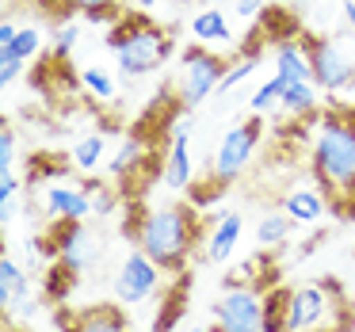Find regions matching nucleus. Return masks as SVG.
<instances>
[{
    "mask_svg": "<svg viewBox=\"0 0 355 332\" xmlns=\"http://www.w3.org/2000/svg\"><path fill=\"white\" fill-rule=\"evenodd\" d=\"M126 237L157 260L164 271H187L191 252L202 245V222H199V207H184V202H172V207H153L146 214H138L130 222L126 218Z\"/></svg>",
    "mask_w": 355,
    "mask_h": 332,
    "instance_id": "nucleus-1",
    "label": "nucleus"
},
{
    "mask_svg": "<svg viewBox=\"0 0 355 332\" xmlns=\"http://www.w3.org/2000/svg\"><path fill=\"white\" fill-rule=\"evenodd\" d=\"M309 164H313L317 187L329 199H352L355 195V111H329L317 123L309 141Z\"/></svg>",
    "mask_w": 355,
    "mask_h": 332,
    "instance_id": "nucleus-2",
    "label": "nucleus"
},
{
    "mask_svg": "<svg viewBox=\"0 0 355 332\" xmlns=\"http://www.w3.org/2000/svg\"><path fill=\"white\" fill-rule=\"evenodd\" d=\"M107 46L115 50L119 73L126 80H141L149 73H157L172 54V35L161 24L146 16H123L107 35Z\"/></svg>",
    "mask_w": 355,
    "mask_h": 332,
    "instance_id": "nucleus-3",
    "label": "nucleus"
},
{
    "mask_svg": "<svg viewBox=\"0 0 355 332\" xmlns=\"http://www.w3.org/2000/svg\"><path fill=\"white\" fill-rule=\"evenodd\" d=\"M340 324H347V302H344V290L332 279L291 290L286 332H336Z\"/></svg>",
    "mask_w": 355,
    "mask_h": 332,
    "instance_id": "nucleus-4",
    "label": "nucleus"
},
{
    "mask_svg": "<svg viewBox=\"0 0 355 332\" xmlns=\"http://www.w3.org/2000/svg\"><path fill=\"white\" fill-rule=\"evenodd\" d=\"M225 69H230V62H225L218 50H207V46H187L184 58H180V77H176V100L184 103L187 111L202 107V103L210 100V96L218 92V85H222Z\"/></svg>",
    "mask_w": 355,
    "mask_h": 332,
    "instance_id": "nucleus-5",
    "label": "nucleus"
},
{
    "mask_svg": "<svg viewBox=\"0 0 355 332\" xmlns=\"http://www.w3.org/2000/svg\"><path fill=\"white\" fill-rule=\"evenodd\" d=\"M260 138H263V115H252V111H248L245 123H233L230 130L222 134L214 157H210V176L222 187H230L233 180H241L245 168L252 164V153L260 149Z\"/></svg>",
    "mask_w": 355,
    "mask_h": 332,
    "instance_id": "nucleus-6",
    "label": "nucleus"
},
{
    "mask_svg": "<svg viewBox=\"0 0 355 332\" xmlns=\"http://www.w3.org/2000/svg\"><path fill=\"white\" fill-rule=\"evenodd\" d=\"M309 46V62H313V80L321 92H347L355 85V62L336 39H313V35H302Z\"/></svg>",
    "mask_w": 355,
    "mask_h": 332,
    "instance_id": "nucleus-7",
    "label": "nucleus"
},
{
    "mask_svg": "<svg viewBox=\"0 0 355 332\" xmlns=\"http://www.w3.org/2000/svg\"><path fill=\"white\" fill-rule=\"evenodd\" d=\"M263 290L256 286H230L214 302V332H260Z\"/></svg>",
    "mask_w": 355,
    "mask_h": 332,
    "instance_id": "nucleus-8",
    "label": "nucleus"
},
{
    "mask_svg": "<svg viewBox=\"0 0 355 332\" xmlns=\"http://www.w3.org/2000/svg\"><path fill=\"white\" fill-rule=\"evenodd\" d=\"M161 263L149 260L141 248H134L130 256H126L123 263H119L115 271V298L119 306H141V302H149L157 290H161Z\"/></svg>",
    "mask_w": 355,
    "mask_h": 332,
    "instance_id": "nucleus-9",
    "label": "nucleus"
},
{
    "mask_svg": "<svg viewBox=\"0 0 355 332\" xmlns=\"http://www.w3.org/2000/svg\"><path fill=\"white\" fill-rule=\"evenodd\" d=\"M42 210L54 222H85L96 214L92 195L85 191V184H46L42 191Z\"/></svg>",
    "mask_w": 355,
    "mask_h": 332,
    "instance_id": "nucleus-10",
    "label": "nucleus"
},
{
    "mask_svg": "<svg viewBox=\"0 0 355 332\" xmlns=\"http://www.w3.org/2000/svg\"><path fill=\"white\" fill-rule=\"evenodd\" d=\"M50 241H54L58 260H62L69 271L85 275V271L92 268L96 245H92V233H88L85 222H58V229H54V237H50Z\"/></svg>",
    "mask_w": 355,
    "mask_h": 332,
    "instance_id": "nucleus-11",
    "label": "nucleus"
},
{
    "mask_svg": "<svg viewBox=\"0 0 355 332\" xmlns=\"http://www.w3.org/2000/svg\"><path fill=\"white\" fill-rule=\"evenodd\" d=\"M164 187L184 191L191 187V126L180 119L176 130L168 134V149H164V168H161Z\"/></svg>",
    "mask_w": 355,
    "mask_h": 332,
    "instance_id": "nucleus-12",
    "label": "nucleus"
},
{
    "mask_svg": "<svg viewBox=\"0 0 355 332\" xmlns=\"http://www.w3.org/2000/svg\"><path fill=\"white\" fill-rule=\"evenodd\" d=\"M241 233H245V218L233 214V210H222V214L214 218V225L207 229V237H202V256H207L210 263L233 260Z\"/></svg>",
    "mask_w": 355,
    "mask_h": 332,
    "instance_id": "nucleus-13",
    "label": "nucleus"
},
{
    "mask_svg": "<svg viewBox=\"0 0 355 332\" xmlns=\"http://www.w3.org/2000/svg\"><path fill=\"white\" fill-rule=\"evenodd\" d=\"M191 39L207 50H230L237 42V35H233L230 16L222 8H202L191 16Z\"/></svg>",
    "mask_w": 355,
    "mask_h": 332,
    "instance_id": "nucleus-14",
    "label": "nucleus"
},
{
    "mask_svg": "<svg viewBox=\"0 0 355 332\" xmlns=\"http://www.w3.org/2000/svg\"><path fill=\"white\" fill-rule=\"evenodd\" d=\"M283 210L294 218V225H317L329 218V195L321 187H294L283 195Z\"/></svg>",
    "mask_w": 355,
    "mask_h": 332,
    "instance_id": "nucleus-15",
    "label": "nucleus"
},
{
    "mask_svg": "<svg viewBox=\"0 0 355 332\" xmlns=\"http://www.w3.org/2000/svg\"><path fill=\"white\" fill-rule=\"evenodd\" d=\"M275 77L291 80H313V62H309L306 39H283L275 42Z\"/></svg>",
    "mask_w": 355,
    "mask_h": 332,
    "instance_id": "nucleus-16",
    "label": "nucleus"
},
{
    "mask_svg": "<svg viewBox=\"0 0 355 332\" xmlns=\"http://www.w3.org/2000/svg\"><path fill=\"white\" fill-rule=\"evenodd\" d=\"M65 332H130V321H126L123 306L100 302V306H88V309H80V313H73V321Z\"/></svg>",
    "mask_w": 355,
    "mask_h": 332,
    "instance_id": "nucleus-17",
    "label": "nucleus"
},
{
    "mask_svg": "<svg viewBox=\"0 0 355 332\" xmlns=\"http://www.w3.org/2000/svg\"><path fill=\"white\" fill-rule=\"evenodd\" d=\"M279 107L291 119H317L321 115V88H317V80H291L283 88Z\"/></svg>",
    "mask_w": 355,
    "mask_h": 332,
    "instance_id": "nucleus-18",
    "label": "nucleus"
},
{
    "mask_svg": "<svg viewBox=\"0 0 355 332\" xmlns=\"http://www.w3.org/2000/svg\"><path fill=\"white\" fill-rule=\"evenodd\" d=\"M27 298H31V275L12 256H4L0 260V306H4V313H12Z\"/></svg>",
    "mask_w": 355,
    "mask_h": 332,
    "instance_id": "nucleus-19",
    "label": "nucleus"
},
{
    "mask_svg": "<svg viewBox=\"0 0 355 332\" xmlns=\"http://www.w3.org/2000/svg\"><path fill=\"white\" fill-rule=\"evenodd\" d=\"M107 161V134H85V138L77 141V146L69 149V164L77 172H85V176H92V172H100V164Z\"/></svg>",
    "mask_w": 355,
    "mask_h": 332,
    "instance_id": "nucleus-20",
    "label": "nucleus"
},
{
    "mask_svg": "<svg viewBox=\"0 0 355 332\" xmlns=\"http://www.w3.org/2000/svg\"><path fill=\"white\" fill-rule=\"evenodd\" d=\"M291 229H294V218L279 207V210H271V214H263L260 222H256V241H260V248H271V252H275V248L286 245Z\"/></svg>",
    "mask_w": 355,
    "mask_h": 332,
    "instance_id": "nucleus-21",
    "label": "nucleus"
},
{
    "mask_svg": "<svg viewBox=\"0 0 355 332\" xmlns=\"http://www.w3.org/2000/svg\"><path fill=\"white\" fill-rule=\"evenodd\" d=\"M286 309H291V286H268L263 290V321L260 332H286Z\"/></svg>",
    "mask_w": 355,
    "mask_h": 332,
    "instance_id": "nucleus-22",
    "label": "nucleus"
},
{
    "mask_svg": "<svg viewBox=\"0 0 355 332\" xmlns=\"http://www.w3.org/2000/svg\"><path fill=\"white\" fill-rule=\"evenodd\" d=\"M80 88H85L92 100H100V103H111V100L119 96L115 77H111L107 69H100V65H88V69H80Z\"/></svg>",
    "mask_w": 355,
    "mask_h": 332,
    "instance_id": "nucleus-23",
    "label": "nucleus"
},
{
    "mask_svg": "<svg viewBox=\"0 0 355 332\" xmlns=\"http://www.w3.org/2000/svg\"><path fill=\"white\" fill-rule=\"evenodd\" d=\"M42 50V31L39 27H19L16 42L12 46H0V58H16V62H31Z\"/></svg>",
    "mask_w": 355,
    "mask_h": 332,
    "instance_id": "nucleus-24",
    "label": "nucleus"
},
{
    "mask_svg": "<svg viewBox=\"0 0 355 332\" xmlns=\"http://www.w3.org/2000/svg\"><path fill=\"white\" fill-rule=\"evenodd\" d=\"M283 88H286L283 77L263 80V85L252 92V100H248V111H252V115H268L271 107H279V100H283Z\"/></svg>",
    "mask_w": 355,
    "mask_h": 332,
    "instance_id": "nucleus-25",
    "label": "nucleus"
},
{
    "mask_svg": "<svg viewBox=\"0 0 355 332\" xmlns=\"http://www.w3.org/2000/svg\"><path fill=\"white\" fill-rule=\"evenodd\" d=\"M256 69H260V54H241V58H233L230 69H225V77H222V85H218V92H233V88H237L241 80H248Z\"/></svg>",
    "mask_w": 355,
    "mask_h": 332,
    "instance_id": "nucleus-26",
    "label": "nucleus"
},
{
    "mask_svg": "<svg viewBox=\"0 0 355 332\" xmlns=\"http://www.w3.org/2000/svg\"><path fill=\"white\" fill-rule=\"evenodd\" d=\"M77 279H80L77 271H69L62 260H58L54 268H50V275H46V298L50 302H65V298H69V290L77 286Z\"/></svg>",
    "mask_w": 355,
    "mask_h": 332,
    "instance_id": "nucleus-27",
    "label": "nucleus"
},
{
    "mask_svg": "<svg viewBox=\"0 0 355 332\" xmlns=\"http://www.w3.org/2000/svg\"><path fill=\"white\" fill-rule=\"evenodd\" d=\"M184 298H187L184 283H180L176 290H168V294H164V313H157L153 332H172V324H176L180 317H184Z\"/></svg>",
    "mask_w": 355,
    "mask_h": 332,
    "instance_id": "nucleus-28",
    "label": "nucleus"
},
{
    "mask_svg": "<svg viewBox=\"0 0 355 332\" xmlns=\"http://www.w3.org/2000/svg\"><path fill=\"white\" fill-rule=\"evenodd\" d=\"M77 42H80V27L77 24H62L54 31V46H50V54H54V62H65V58L77 50Z\"/></svg>",
    "mask_w": 355,
    "mask_h": 332,
    "instance_id": "nucleus-29",
    "label": "nucleus"
},
{
    "mask_svg": "<svg viewBox=\"0 0 355 332\" xmlns=\"http://www.w3.org/2000/svg\"><path fill=\"white\" fill-rule=\"evenodd\" d=\"M16 157H19V141H16V130L8 126V119H4L0 123V172L16 168Z\"/></svg>",
    "mask_w": 355,
    "mask_h": 332,
    "instance_id": "nucleus-30",
    "label": "nucleus"
},
{
    "mask_svg": "<svg viewBox=\"0 0 355 332\" xmlns=\"http://www.w3.org/2000/svg\"><path fill=\"white\" fill-rule=\"evenodd\" d=\"M73 8L85 12L88 19H111V12H115V0H73Z\"/></svg>",
    "mask_w": 355,
    "mask_h": 332,
    "instance_id": "nucleus-31",
    "label": "nucleus"
},
{
    "mask_svg": "<svg viewBox=\"0 0 355 332\" xmlns=\"http://www.w3.org/2000/svg\"><path fill=\"white\" fill-rule=\"evenodd\" d=\"M19 176L16 172H0V207H4V202H16L19 199Z\"/></svg>",
    "mask_w": 355,
    "mask_h": 332,
    "instance_id": "nucleus-32",
    "label": "nucleus"
},
{
    "mask_svg": "<svg viewBox=\"0 0 355 332\" xmlns=\"http://www.w3.org/2000/svg\"><path fill=\"white\" fill-rule=\"evenodd\" d=\"M19 73H24V62H16V58H0V88L8 92V85H16Z\"/></svg>",
    "mask_w": 355,
    "mask_h": 332,
    "instance_id": "nucleus-33",
    "label": "nucleus"
},
{
    "mask_svg": "<svg viewBox=\"0 0 355 332\" xmlns=\"http://www.w3.org/2000/svg\"><path fill=\"white\" fill-rule=\"evenodd\" d=\"M233 12H237L241 19H260L263 12H268V4H263V0H237Z\"/></svg>",
    "mask_w": 355,
    "mask_h": 332,
    "instance_id": "nucleus-34",
    "label": "nucleus"
},
{
    "mask_svg": "<svg viewBox=\"0 0 355 332\" xmlns=\"http://www.w3.org/2000/svg\"><path fill=\"white\" fill-rule=\"evenodd\" d=\"M16 35H19V27L12 24V19H4V24H0V46H12V42H16Z\"/></svg>",
    "mask_w": 355,
    "mask_h": 332,
    "instance_id": "nucleus-35",
    "label": "nucleus"
},
{
    "mask_svg": "<svg viewBox=\"0 0 355 332\" xmlns=\"http://www.w3.org/2000/svg\"><path fill=\"white\" fill-rule=\"evenodd\" d=\"M344 19H347V27L355 31V0H344Z\"/></svg>",
    "mask_w": 355,
    "mask_h": 332,
    "instance_id": "nucleus-36",
    "label": "nucleus"
},
{
    "mask_svg": "<svg viewBox=\"0 0 355 332\" xmlns=\"http://www.w3.org/2000/svg\"><path fill=\"white\" fill-rule=\"evenodd\" d=\"M161 0H138V8H157Z\"/></svg>",
    "mask_w": 355,
    "mask_h": 332,
    "instance_id": "nucleus-37",
    "label": "nucleus"
},
{
    "mask_svg": "<svg viewBox=\"0 0 355 332\" xmlns=\"http://www.w3.org/2000/svg\"><path fill=\"white\" fill-rule=\"evenodd\" d=\"M191 332H207V329H191Z\"/></svg>",
    "mask_w": 355,
    "mask_h": 332,
    "instance_id": "nucleus-38",
    "label": "nucleus"
}]
</instances>
